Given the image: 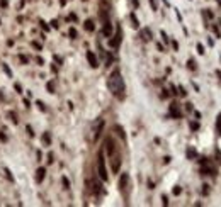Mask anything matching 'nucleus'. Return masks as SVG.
Instances as JSON below:
<instances>
[{
    "label": "nucleus",
    "mask_w": 221,
    "mask_h": 207,
    "mask_svg": "<svg viewBox=\"0 0 221 207\" xmlns=\"http://www.w3.org/2000/svg\"><path fill=\"white\" fill-rule=\"evenodd\" d=\"M107 88L110 90V94L114 95L116 98L124 100V97H126V85H124L123 75H121L119 68H116L114 71L109 75V78H107Z\"/></svg>",
    "instance_id": "nucleus-1"
},
{
    "label": "nucleus",
    "mask_w": 221,
    "mask_h": 207,
    "mask_svg": "<svg viewBox=\"0 0 221 207\" xmlns=\"http://www.w3.org/2000/svg\"><path fill=\"white\" fill-rule=\"evenodd\" d=\"M99 163H97V170H99V177L104 180V182H107L109 180V175H107V170H106V160H104V151H100L99 153Z\"/></svg>",
    "instance_id": "nucleus-2"
},
{
    "label": "nucleus",
    "mask_w": 221,
    "mask_h": 207,
    "mask_svg": "<svg viewBox=\"0 0 221 207\" xmlns=\"http://www.w3.org/2000/svg\"><path fill=\"white\" fill-rule=\"evenodd\" d=\"M119 192L128 199V188H129V175L128 173H121V178H119Z\"/></svg>",
    "instance_id": "nucleus-3"
},
{
    "label": "nucleus",
    "mask_w": 221,
    "mask_h": 207,
    "mask_svg": "<svg viewBox=\"0 0 221 207\" xmlns=\"http://www.w3.org/2000/svg\"><path fill=\"white\" fill-rule=\"evenodd\" d=\"M104 148H106V153H107L109 158L114 153H117V148H116V143H114V139H112V136H107V138H106V141H104Z\"/></svg>",
    "instance_id": "nucleus-4"
},
{
    "label": "nucleus",
    "mask_w": 221,
    "mask_h": 207,
    "mask_svg": "<svg viewBox=\"0 0 221 207\" xmlns=\"http://www.w3.org/2000/svg\"><path fill=\"white\" fill-rule=\"evenodd\" d=\"M121 41H123V32H121V29L117 27V32H116L114 36H110V39H109V46L112 49H117L119 46H121Z\"/></svg>",
    "instance_id": "nucleus-5"
},
{
    "label": "nucleus",
    "mask_w": 221,
    "mask_h": 207,
    "mask_svg": "<svg viewBox=\"0 0 221 207\" xmlns=\"http://www.w3.org/2000/svg\"><path fill=\"white\" fill-rule=\"evenodd\" d=\"M104 126H106L104 119H97V121H95V124H94V143H97V141H99L100 134H102Z\"/></svg>",
    "instance_id": "nucleus-6"
},
{
    "label": "nucleus",
    "mask_w": 221,
    "mask_h": 207,
    "mask_svg": "<svg viewBox=\"0 0 221 207\" xmlns=\"http://www.w3.org/2000/svg\"><path fill=\"white\" fill-rule=\"evenodd\" d=\"M121 163H123L121 154H119V153H114L112 156H110V170L114 171V173H117V171L121 170Z\"/></svg>",
    "instance_id": "nucleus-7"
},
{
    "label": "nucleus",
    "mask_w": 221,
    "mask_h": 207,
    "mask_svg": "<svg viewBox=\"0 0 221 207\" xmlns=\"http://www.w3.org/2000/svg\"><path fill=\"white\" fill-rule=\"evenodd\" d=\"M168 114H170V117H173V119H180V117H182V110H180V107H179L177 102H172V104H170V107H168Z\"/></svg>",
    "instance_id": "nucleus-8"
},
{
    "label": "nucleus",
    "mask_w": 221,
    "mask_h": 207,
    "mask_svg": "<svg viewBox=\"0 0 221 207\" xmlns=\"http://www.w3.org/2000/svg\"><path fill=\"white\" fill-rule=\"evenodd\" d=\"M87 61H89V65L92 68H99V60L94 54V51H87Z\"/></svg>",
    "instance_id": "nucleus-9"
},
{
    "label": "nucleus",
    "mask_w": 221,
    "mask_h": 207,
    "mask_svg": "<svg viewBox=\"0 0 221 207\" xmlns=\"http://www.w3.org/2000/svg\"><path fill=\"white\" fill-rule=\"evenodd\" d=\"M44 177H46V168H44V167H39V168L36 170V175H34V180H36V183H43Z\"/></svg>",
    "instance_id": "nucleus-10"
},
{
    "label": "nucleus",
    "mask_w": 221,
    "mask_h": 207,
    "mask_svg": "<svg viewBox=\"0 0 221 207\" xmlns=\"http://www.w3.org/2000/svg\"><path fill=\"white\" fill-rule=\"evenodd\" d=\"M102 36H104V37H110V36H112V24L109 22V19H107V20H104Z\"/></svg>",
    "instance_id": "nucleus-11"
},
{
    "label": "nucleus",
    "mask_w": 221,
    "mask_h": 207,
    "mask_svg": "<svg viewBox=\"0 0 221 207\" xmlns=\"http://www.w3.org/2000/svg\"><path fill=\"white\" fill-rule=\"evenodd\" d=\"M201 173H202V175H213V177H216V175H218V170H216V168L208 167V165H202V168H201Z\"/></svg>",
    "instance_id": "nucleus-12"
},
{
    "label": "nucleus",
    "mask_w": 221,
    "mask_h": 207,
    "mask_svg": "<svg viewBox=\"0 0 221 207\" xmlns=\"http://www.w3.org/2000/svg\"><path fill=\"white\" fill-rule=\"evenodd\" d=\"M83 29H85L87 32H94V31H95V24H94V20H92V19H87L85 22H83Z\"/></svg>",
    "instance_id": "nucleus-13"
},
{
    "label": "nucleus",
    "mask_w": 221,
    "mask_h": 207,
    "mask_svg": "<svg viewBox=\"0 0 221 207\" xmlns=\"http://www.w3.org/2000/svg\"><path fill=\"white\" fill-rule=\"evenodd\" d=\"M152 37H153V34H152V31L148 27H145L143 31H141V39L145 41V43H148V41H152Z\"/></svg>",
    "instance_id": "nucleus-14"
},
{
    "label": "nucleus",
    "mask_w": 221,
    "mask_h": 207,
    "mask_svg": "<svg viewBox=\"0 0 221 207\" xmlns=\"http://www.w3.org/2000/svg\"><path fill=\"white\" fill-rule=\"evenodd\" d=\"M185 156H187L189 160H196V158H197V151L194 150V148L189 146V148H187V151H185Z\"/></svg>",
    "instance_id": "nucleus-15"
},
{
    "label": "nucleus",
    "mask_w": 221,
    "mask_h": 207,
    "mask_svg": "<svg viewBox=\"0 0 221 207\" xmlns=\"http://www.w3.org/2000/svg\"><path fill=\"white\" fill-rule=\"evenodd\" d=\"M41 141H43V146H51V134L44 133L43 134V138H41Z\"/></svg>",
    "instance_id": "nucleus-16"
},
{
    "label": "nucleus",
    "mask_w": 221,
    "mask_h": 207,
    "mask_svg": "<svg viewBox=\"0 0 221 207\" xmlns=\"http://www.w3.org/2000/svg\"><path fill=\"white\" fill-rule=\"evenodd\" d=\"M4 175H5V178H7L10 183H14V182H15V178L12 177V171L9 170V168H4Z\"/></svg>",
    "instance_id": "nucleus-17"
},
{
    "label": "nucleus",
    "mask_w": 221,
    "mask_h": 207,
    "mask_svg": "<svg viewBox=\"0 0 221 207\" xmlns=\"http://www.w3.org/2000/svg\"><path fill=\"white\" fill-rule=\"evenodd\" d=\"M7 115H9V119L12 121V124H17V122H19V119H17V114L14 112V110H7Z\"/></svg>",
    "instance_id": "nucleus-18"
},
{
    "label": "nucleus",
    "mask_w": 221,
    "mask_h": 207,
    "mask_svg": "<svg viewBox=\"0 0 221 207\" xmlns=\"http://www.w3.org/2000/svg\"><path fill=\"white\" fill-rule=\"evenodd\" d=\"M114 131H117L119 138L123 139V141H124V139H126V134H124V129H123V127H121V126H119V124H116V126H114Z\"/></svg>",
    "instance_id": "nucleus-19"
},
{
    "label": "nucleus",
    "mask_w": 221,
    "mask_h": 207,
    "mask_svg": "<svg viewBox=\"0 0 221 207\" xmlns=\"http://www.w3.org/2000/svg\"><path fill=\"white\" fill-rule=\"evenodd\" d=\"M129 17H131V22H133L131 26H133V27H135V29H138V27H139V22H138V19H136L135 12H131V14H129Z\"/></svg>",
    "instance_id": "nucleus-20"
},
{
    "label": "nucleus",
    "mask_w": 221,
    "mask_h": 207,
    "mask_svg": "<svg viewBox=\"0 0 221 207\" xmlns=\"http://www.w3.org/2000/svg\"><path fill=\"white\" fill-rule=\"evenodd\" d=\"M68 36H70V39H77V37H78L77 29H75V27H70V29H68Z\"/></svg>",
    "instance_id": "nucleus-21"
},
{
    "label": "nucleus",
    "mask_w": 221,
    "mask_h": 207,
    "mask_svg": "<svg viewBox=\"0 0 221 207\" xmlns=\"http://www.w3.org/2000/svg\"><path fill=\"white\" fill-rule=\"evenodd\" d=\"M46 90H48L49 94H54V81H48L46 83Z\"/></svg>",
    "instance_id": "nucleus-22"
},
{
    "label": "nucleus",
    "mask_w": 221,
    "mask_h": 207,
    "mask_svg": "<svg viewBox=\"0 0 221 207\" xmlns=\"http://www.w3.org/2000/svg\"><path fill=\"white\" fill-rule=\"evenodd\" d=\"M187 68H189V70H192V71H194V70H197L196 61H194V60H189V61H187Z\"/></svg>",
    "instance_id": "nucleus-23"
},
{
    "label": "nucleus",
    "mask_w": 221,
    "mask_h": 207,
    "mask_svg": "<svg viewBox=\"0 0 221 207\" xmlns=\"http://www.w3.org/2000/svg\"><path fill=\"white\" fill-rule=\"evenodd\" d=\"M36 105H37V109L41 110V112H46V110H48V109H46V105L43 104L41 100H36Z\"/></svg>",
    "instance_id": "nucleus-24"
},
{
    "label": "nucleus",
    "mask_w": 221,
    "mask_h": 207,
    "mask_svg": "<svg viewBox=\"0 0 221 207\" xmlns=\"http://www.w3.org/2000/svg\"><path fill=\"white\" fill-rule=\"evenodd\" d=\"M19 61H21L22 65H27V63H29V56H26V54H19Z\"/></svg>",
    "instance_id": "nucleus-25"
},
{
    "label": "nucleus",
    "mask_w": 221,
    "mask_h": 207,
    "mask_svg": "<svg viewBox=\"0 0 221 207\" xmlns=\"http://www.w3.org/2000/svg\"><path fill=\"white\" fill-rule=\"evenodd\" d=\"M61 182H63V188L68 190V188H70V180L66 178V177H61Z\"/></svg>",
    "instance_id": "nucleus-26"
},
{
    "label": "nucleus",
    "mask_w": 221,
    "mask_h": 207,
    "mask_svg": "<svg viewBox=\"0 0 221 207\" xmlns=\"http://www.w3.org/2000/svg\"><path fill=\"white\" fill-rule=\"evenodd\" d=\"M191 131H199V122H189Z\"/></svg>",
    "instance_id": "nucleus-27"
},
{
    "label": "nucleus",
    "mask_w": 221,
    "mask_h": 207,
    "mask_svg": "<svg viewBox=\"0 0 221 207\" xmlns=\"http://www.w3.org/2000/svg\"><path fill=\"white\" fill-rule=\"evenodd\" d=\"M216 129H218V134L221 136V114L218 115V121H216Z\"/></svg>",
    "instance_id": "nucleus-28"
},
{
    "label": "nucleus",
    "mask_w": 221,
    "mask_h": 207,
    "mask_svg": "<svg viewBox=\"0 0 221 207\" xmlns=\"http://www.w3.org/2000/svg\"><path fill=\"white\" fill-rule=\"evenodd\" d=\"M39 24H41V29H43V31H48V32H49V29H51V26H48V24L44 22V20H39Z\"/></svg>",
    "instance_id": "nucleus-29"
},
{
    "label": "nucleus",
    "mask_w": 221,
    "mask_h": 207,
    "mask_svg": "<svg viewBox=\"0 0 221 207\" xmlns=\"http://www.w3.org/2000/svg\"><path fill=\"white\" fill-rule=\"evenodd\" d=\"M150 5H152V10H158V2H156V0H150Z\"/></svg>",
    "instance_id": "nucleus-30"
},
{
    "label": "nucleus",
    "mask_w": 221,
    "mask_h": 207,
    "mask_svg": "<svg viewBox=\"0 0 221 207\" xmlns=\"http://www.w3.org/2000/svg\"><path fill=\"white\" fill-rule=\"evenodd\" d=\"M4 71L7 73V77H9V78H12V70L9 68V65H4Z\"/></svg>",
    "instance_id": "nucleus-31"
},
{
    "label": "nucleus",
    "mask_w": 221,
    "mask_h": 207,
    "mask_svg": "<svg viewBox=\"0 0 221 207\" xmlns=\"http://www.w3.org/2000/svg\"><path fill=\"white\" fill-rule=\"evenodd\" d=\"M7 141H9V139H7V136H5V133H4V131H0V143H4V144H5Z\"/></svg>",
    "instance_id": "nucleus-32"
},
{
    "label": "nucleus",
    "mask_w": 221,
    "mask_h": 207,
    "mask_svg": "<svg viewBox=\"0 0 221 207\" xmlns=\"http://www.w3.org/2000/svg\"><path fill=\"white\" fill-rule=\"evenodd\" d=\"M33 48H34V49H37V51H41L43 46H41V43H37V41H33Z\"/></svg>",
    "instance_id": "nucleus-33"
},
{
    "label": "nucleus",
    "mask_w": 221,
    "mask_h": 207,
    "mask_svg": "<svg viewBox=\"0 0 221 207\" xmlns=\"http://www.w3.org/2000/svg\"><path fill=\"white\" fill-rule=\"evenodd\" d=\"M14 88H15L17 94H22V85L21 83H14Z\"/></svg>",
    "instance_id": "nucleus-34"
},
{
    "label": "nucleus",
    "mask_w": 221,
    "mask_h": 207,
    "mask_svg": "<svg viewBox=\"0 0 221 207\" xmlns=\"http://www.w3.org/2000/svg\"><path fill=\"white\" fill-rule=\"evenodd\" d=\"M26 131H27V134H29V136H31V138H34V131H33V127L29 126V124H27V126H26Z\"/></svg>",
    "instance_id": "nucleus-35"
},
{
    "label": "nucleus",
    "mask_w": 221,
    "mask_h": 207,
    "mask_svg": "<svg viewBox=\"0 0 221 207\" xmlns=\"http://www.w3.org/2000/svg\"><path fill=\"white\" fill-rule=\"evenodd\" d=\"M197 53H199V54H204V46L201 44V43H197Z\"/></svg>",
    "instance_id": "nucleus-36"
},
{
    "label": "nucleus",
    "mask_w": 221,
    "mask_h": 207,
    "mask_svg": "<svg viewBox=\"0 0 221 207\" xmlns=\"http://www.w3.org/2000/svg\"><path fill=\"white\" fill-rule=\"evenodd\" d=\"M9 7V0H0V9H7Z\"/></svg>",
    "instance_id": "nucleus-37"
},
{
    "label": "nucleus",
    "mask_w": 221,
    "mask_h": 207,
    "mask_svg": "<svg viewBox=\"0 0 221 207\" xmlns=\"http://www.w3.org/2000/svg\"><path fill=\"white\" fill-rule=\"evenodd\" d=\"M53 60L56 61L58 65H63V58H60V56H58V54H54V56H53Z\"/></svg>",
    "instance_id": "nucleus-38"
},
{
    "label": "nucleus",
    "mask_w": 221,
    "mask_h": 207,
    "mask_svg": "<svg viewBox=\"0 0 221 207\" xmlns=\"http://www.w3.org/2000/svg\"><path fill=\"white\" fill-rule=\"evenodd\" d=\"M53 161H54V154L53 153H48V165H51Z\"/></svg>",
    "instance_id": "nucleus-39"
},
{
    "label": "nucleus",
    "mask_w": 221,
    "mask_h": 207,
    "mask_svg": "<svg viewBox=\"0 0 221 207\" xmlns=\"http://www.w3.org/2000/svg\"><path fill=\"white\" fill-rule=\"evenodd\" d=\"M172 192H173V195H180V192H182V188H180L179 185H177V187H173V190H172Z\"/></svg>",
    "instance_id": "nucleus-40"
},
{
    "label": "nucleus",
    "mask_w": 221,
    "mask_h": 207,
    "mask_svg": "<svg viewBox=\"0 0 221 207\" xmlns=\"http://www.w3.org/2000/svg\"><path fill=\"white\" fill-rule=\"evenodd\" d=\"M49 24H51V27H53V29H58V27H60V24H58V20H56V19H54V20H51Z\"/></svg>",
    "instance_id": "nucleus-41"
},
{
    "label": "nucleus",
    "mask_w": 221,
    "mask_h": 207,
    "mask_svg": "<svg viewBox=\"0 0 221 207\" xmlns=\"http://www.w3.org/2000/svg\"><path fill=\"white\" fill-rule=\"evenodd\" d=\"M36 63H37L39 66H43V65H44V60H43L41 56H36Z\"/></svg>",
    "instance_id": "nucleus-42"
},
{
    "label": "nucleus",
    "mask_w": 221,
    "mask_h": 207,
    "mask_svg": "<svg viewBox=\"0 0 221 207\" xmlns=\"http://www.w3.org/2000/svg\"><path fill=\"white\" fill-rule=\"evenodd\" d=\"M68 20H73V22H77V20H78L77 14H70V15H68Z\"/></svg>",
    "instance_id": "nucleus-43"
},
{
    "label": "nucleus",
    "mask_w": 221,
    "mask_h": 207,
    "mask_svg": "<svg viewBox=\"0 0 221 207\" xmlns=\"http://www.w3.org/2000/svg\"><path fill=\"white\" fill-rule=\"evenodd\" d=\"M179 94L182 95V97H185V95H187V92H185V88H184V87H179Z\"/></svg>",
    "instance_id": "nucleus-44"
},
{
    "label": "nucleus",
    "mask_w": 221,
    "mask_h": 207,
    "mask_svg": "<svg viewBox=\"0 0 221 207\" xmlns=\"http://www.w3.org/2000/svg\"><path fill=\"white\" fill-rule=\"evenodd\" d=\"M160 34H162V37H163V41H165V43H170V39L167 37V34H165V31H160Z\"/></svg>",
    "instance_id": "nucleus-45"
},
{
    "label": "nucleus",
    "mask_w": 221,
    "mask_h": 207,
    "mask_svg": "<svg viewBox=\"0 0 221 207\" xmlns=\"http://www.w3.org/2000/svg\"><path fill=\"white\" fill-rule=\"evenodd\" d=\"M202 187H204V188H202V194L208 195V194H209V185H202Z\"/></svg>",
    "instance_id": "nucleus-46"
},
{
    "label": "nucleus",
    "mask_w": 221,
    "mask_h": 207,
    "mask_svg": "<svg viewBox=\"0 0 221 207\" xmlns=\"http://www.w3.org/2000/svg\"><path fill=\"white\" fill-rule=\"evenodd\" d=\"M185 110H189V112L192 110V104H191V102H187V104H185Z\"/></svg>",
    "instance_id": "nucleus-47"
},
{
    "label": "nucleus",
    "mask_w": 221,
    "mask_h": 207,
    "mask_svg": "<svg viewBox=\"0 0 221 207\" xmlns=\"http://www.w3.org/2000/svg\"><path fill=\"white\" fill-rule=\"evenodd\" d=\"M162 92H163V94L160 95V97H162V98H168V92H167V90H162Z\"/></svg>",
    "instance_id": "nucleus-48"
},
{
    "label": "nucleus",
    "mask_w": 221,
    "mask_h": 207,
    "mask_svg": "<svg viewBox=\"0 0 221 207\" xmlns=\"http://www.w3.org/2000/svg\"><path fill=\"white\" fill-rule=\"evenodd\" d=\"M172 48L175 49V51H177V49H179V43H177V41H172Z\"/></svg>",
    "instance_id": "nucleus-49"
},
{
    "label": "nucleus",
    "mask_w": 221,
    "mask_h": 207,
    "mask_svg": "<svg viewBox=\"0 0 221 207\" xmlns=\"http://www.w3.org/2000/svg\"><path fill=\"white\" fill-rule=\"evenodd\" d=\"M162 200H163V205H168V200H167V195H163V197H162Z\"/></svg>",
    "instance_id": "nucleus-50"
},
{
    "label": "nucleus",
    "mask_w": 221,
    "mask_h": 207,
    "mask_svg": "<svg viewBox=\"0 0 221 207\" xmlns=\"http://www.w3.org/2000/svg\"><path fill=\"white\" fill-rule=\"evenodd\" d=\"M148 188H155V183L152 182V180H150V182H148Z\"/></svg>",
    "instance_id": "nucleus-51"
},
{
    "label": "nucleus",
    "mask_w": 221,
    "mask_h": 207,
    "mask_svg": "<svg viewBox=\"0 0 221 207\" xmlns=\"http://www.w3.org/2000/svg\"><path fill=\"white\" fill-rule=\"evenodd\" d=\"M170 160H172L170 156H165V158H163V163H170Z\"/></svg>",
    "instance_id": "nucleus-52"
},
{
    "label": "nucleus",
    "mask_w": 221,
    "mask_h": 207,
    "mask_svg": "<svg viewBox=\"0 0 221 207\" xmlns=\"http://www.w3.org/2000/svg\"><path fill=\"white\" fill-rule=\"evenodd\" d=\"M0 102H5V97H4V94H2V90H0Z\"/></svg>",
    "instance_id": "nucleus-53"
},
{
    "label": "nucleus",
    "mask_w": 221,
    "mask_h": 207,
    "mask_svg": "<svg viewBox=\"0 0 221 207\" xmlns=\"http://www.w3.org/2000/svg\"><path fill=\"white\" fill-rule=\"evenodd\" d=\"M131 2H133V5H135V7H138V5H139V2H138V0H131Z\"/></svg>",
    "instance_id": "nucleus-54"
},
{
    "label": "nucleus",
    "mask_w": 221,
    "mask_h": 207,
    "mask_svg": "<svg viewBox=\"0 0 221 207\" xmlns=\"http://www.w3.org/2000/svg\"><path fill=\"white\" fill-rule=\"evenodd\" d=\"M65 4H66V0H60V5H61V7H63Z\"/></svg>",
    "instance_id": "nucleus-55"
},
{
    "label": "nucleus",
    "mask_w": 221,
    "mask_h": 207,
    "mask_svg": "<svg viewBox=\"0 0 221 207\" xmlns=\"http://www.w3.org/2000/svg\"><path fill=\"white\" fill-rule=\"evenodd\" d=\"M0 22H2V20H0Z\"/></svg>",
    "instance_id": "nucleus-56"
}]
</instances>
